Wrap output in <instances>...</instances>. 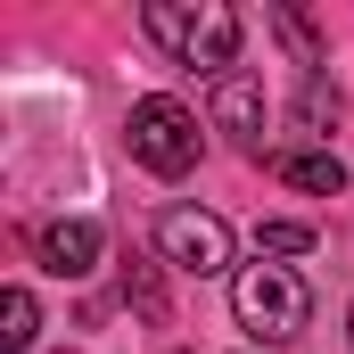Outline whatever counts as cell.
<instances>
[{
    "mask_svg": "<svg viewBox=\"0 0 354 354\" xmlns=\"http://www.w3.org/2000/svg\"><path fill=\"white\" fill-rule=\"evenodd\" d=\"M140 25H149V41L174 58V66H198V75H231L239 66V8H223V0H149L140 8Z\"/></svg>",
    "mask_w": 354,
    "mask_h": 354,
    "instance_id": "6da1fadb",
    "label": "cell"
},
{
    "mask_svg": "<svg viewBox=\"0 0 354 354\" xmlns=\"http://www.w3.org/2000/svg\"><path fill=\"white\" fill-rule=\"evenodd\" d=\"M231 313H239V330H256L264 346H288V338H305L313 297H305V280L288 264L256 256V264H239V280H231Z\"/></svg>",
    "mask_w": 354,
    "mask_h": 354,
    "instance_id": "7a4b0ae2",
    "label": "cell"
},
{
    "mask_svg": "<svg viewBox=\"0 0 354 354\" xmlns=\"http://www.w3.org/2000/svg\"><path fill=\"white\" fill-rule=\"evenodd\" d=\"M124 140H132V165H149L157 181H181L198 165V115L165 99V91H149V99H132V124H124Z\"/></svg>",
    "mask_w": 354,
    "mask_h": 354,
    "instance_id": "3957f363",
    "label": "cell"
},
{
    "mask_svg": "<svg viewBox=\"0 0 354 354\" xmlns=\"http://www.w3.org/2000/svg\"><path fill=\"white\" fill-rule=\"evenodd\" d=\"M157 248H165V264L214 280V272L231 264V223L206 214V206H165V214H157Z\"/></svg>",
    "mask_w": 354,
    "mask_h": 354,
    "instance_id": "277c9868",
    "label": "cell"
},
{
    "mask_svg": "<svg viewBox=\"0 0 354 354\" xmlns=\"http://www.w3.org/2000/svg\"><path fill=\"white\" fill-rule=\"evenodd\" d=\"M33 256H41V272H58V280H83V272H99V223H83V214L41 223L33 231Z\"/></svg>",
    "mask_w": 354,
    "mask_h": 354,
    "instance_id": "5b68a950",
    "label": "cell"
},
{
    "mask_svg": "<svg viewBox=\"0 0 354 354\" xmlns=\"http://www.w3.org/2000/svg\"><path fill=\"white\" fill-rule=\"evenodd\" d=\"M214 124L264 157V83H256V75H223V83H214Z\"/></svg>",
    "mask_w": 354,
    "mask_h": 354,
    "instance_id": "8992f818",
    "label": "cell"
},
{
    "mask_svg": "<svg viewBox=\"0 0 354 354\" xmlns=\"http://www.w3.org/2000/svg\"><path fill=\"white\" fill-rule=\"evenodd\" d=\"M264 174L288 181V189H313V198H338V189H346V165H338L330 149H272Z\"/></svg>",
    "mask_w": 354,
    "mask_h": 354,
    "instance_id": "52a82bcc",
    "label": "cell"
},
{
    "mask_svg": "<svg viewBox=\"0 0 354 354\" xmlns=\"http://www.w3.org/2000/svg\"><path fill=\"white\" fill-rule=\"evenodd\" d=\"M33 330H41L33 288H0V354H25V346H33Z\"/></svg>",
    "mask_w": 354,
    "mask_h": 354,
    "instance_id": "ba28073f",
    "label": "cell"
},
{
    "mask_svg": "<svg viewBox=\"0 0 354 354\" xmlns=\"http://www.w3.org/2000/svg\"><path fill=\"white\" fill-rule=\"evenodd\" d=\"M124 305L140 313V322H165V280H157V264H124Z\"/></svg>",
    "mask_w": 354,
    "mask_h": 354,
    "instance_id": "9c48e42d",
    "label": "cell"
},
{
    "mask_svg": "<svg viewBox=\"0 0 354 354\" xmlns=\"http://www.w3.org/2000/svg\"><path fill=\"white\" fill-rule=\"evenodd\" d=\"M272 33H280V41H288V58H297V66H305V75H322V41H313V25H305V17H297V8H272Z\"/></svg>",
    "mask_w": 354,
    "mask_h": 354,
    "instance_id": "30bf717a",
    "label": "cell"
},
{
    "mask_svg": "<svg viewBox=\"0 0 354 354\" xmlns=\"http://www.w3.org/2000/svg\"><path fill=\"white\" fill-rule=\"evenodd\" d=\"M338 107H346V99H338V83H322V75H305V91H297V115H305L313 132H330V124H338Z\"/></svg>",
    "mask_w": 354,
    "mask_h": 354,
    "instance_id": "8fae6325",
    "label": "cell"
},
{
    "mask_svg": "<svg viewBox=\"0 0 354 354\" xmlns=\"http://www.w3.org/2000/svg\"><path fill=\"white\" fill-rule=\"evenodd\" d=\"M305 248H313L305 223H264V231H256V256H305Z\"/></svg>",
    "mask_w": 354,
    "mask_h": 354,
    "instance_id": "7c38bea8",
    "label": "cell"
},
{
    "mask_svg": "<svg viewBox=\"0 0 354 354\" xmlns=\"http://www.w3.org/2000/svg\"><path fill=\"white\" fill-rule=\"evenodd\" d=\"M346 330H354V313H346Z\"/></svg>",
    "mask_w": 354,
    "mask_h": 354,
    "instance_id": "4fadbf2b",
    "label": "cell"
}]
</instances>
